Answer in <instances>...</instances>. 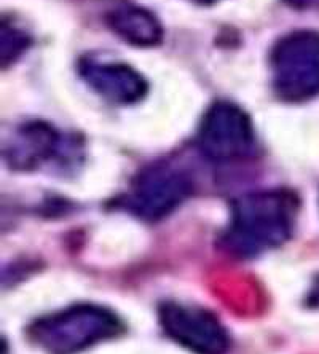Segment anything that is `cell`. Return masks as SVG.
<instances>
[{
	"instance_id": "obj_1",
	"label": "cell",
	"mask_w": 319,
	"mask_h": 354,
	"mask_svg": "<svg viewBox=\"0 0 319 354\" xmlns=\"http://www.w3.org/2000/svg\"><path fill=\"white\" fill-rule=\"evenodd\" d=\"M299 201L289 190H257L233 203L226 244L239 257L278 248L291 238Z\"/></svg>"
},
{
	"instance_id": "obj_2",
	"label": "cell",
	"mask_w": 319,
	"mask_h": 354,
	"mask_svg": "<svg viewBox=\"0 0 319 354\" xmlns=\"http://www.w3.org/2000/svg\"><path fill=\"white\" fill-rule=\"evenodd\" d=\"M117 315L101 305H72L34 321L29 337L46 354H78L122 334Z\"/></svg>"
},
{
	"instance_id": "obj_3",
	"label": "cell",
	"mask_w": 319,
	"mask_h": 354,
	"mask_svg": "<svg viewBox=\"0 0 319 354\" xmlns=\"http://www.w3.org/2000/svg\"><path fill=\"white\" fill-rule=\"evenodd\" d=\"M273 88L282 101L303 102L319 95V32L299 30L271 51Z\"/></svg>"
},
{
	"instance_id": "obj_4",
	"label": "cell",
	"mask_w": 319,
	"mask_h": 354,
	"mask_svg": "<svg viewBox=\"0 0 319 354\" xmlns=\"http://www.w3.org/2000/svg\"><path fill=\"white\" fill-rule=\"evenodd\" d=\"M198 145L206 158L217 163L246 158L254 149V128L249 115L233 102H214L201 118Z\"/></svg>"
},
{
	"instance_id": "obj_5",
	"label": "cell",
	"mask_w": 319,
	"mask_h": 354,
	"mask_svg": "<svg viewBox=\"0 0 319 354\" xmlns=\"http://www.w3.org/2000/svg\"><path fill=\"white\" fill-rule=\"evenodd\" d=\"M192 194V180L171 165H154L138 176L125 205L134 216L147 222L170 216Z\"/></svg>"
},
{
	"instance_id": "obj_6",
	"label": "cell",
	"mask_w": 319,
	"mask_h": 354,
	"mask_svg": "<svg viewBox=\"0 0 319 354\" xmlns=\"http://www.w3.org/2000/svg\"><path fill=\"white\" fill-rule=\"evenodd\" d=\"M160 324L171 340L195 354H227L230 350V337L222 322L198 306L161 305Z\"/></svg>"
},
{
	"instance_id": "obj_7",
	"label": "cell",
	"mask_w": 319,
	"mask_h": 354,
	"mask_svg": "<svg viewBox=\"0 0 319 354\" xmlns=\"http://www.w3.org/2000/svg\"><path fill=\"white\" fill-rule=\"evenodd\" d=\"M80 75L96 95L118 106L134 104L147 95V82L125 62L85 59L80 62Z\"/></svg>"
},
{
	"instance_id": "obj_8",
	"label": "cell",
	"mask_w": 319,
	"mask_h": 354,
	"mask_svg": "<svg viewBox=\"0 0 319 354\" xmlns=\"http://www.w3.org/2000/svg\"><path fill=\"white\" fill-rule=\"evenodd\" d=\"M64 152L60 133L45 123H30L19 128L7 145L10 166L33 169Z\"/></svg>"
},
{
	"instance_id": "obj_9",
	"label": "cell",
	"mask_w": 319,
	"mask_h": 354,
	"mask_svg": "<svg viewBox=\"0 0 319 354\" xmlns=\"http://www.w3.org/2000/svg\"><path fill=\"white\" fill-rule=\"evenodd\" d=\"M107 26L120 39L140 48L158 45L163 37V28L158 18L147 8L133 3L112 8L107 13Z\"/></svg>"
},
{
	"instance_id": "obj_10",
	"label": "cell",
	"mask_w": 319,
	"mask_h": 354,
	"mask_svg": "<svg viewBox=\"0 0 319 354\" xmlns=\"http://www.w3.org/2000/svg\"><path fill=\"white\" fill-rule=\"evenodd\" d=\"M29 39L19 29L12 26H2V64L8 66L19 58V55L28 48Z\"/></svg>"
},
{
	"instance_id": "obj_11",
	"label": "cell",
	"mask_w": 319,
	"mask_h": 354,
	"mask_svg": "<svg viewBox=\"0 0 319 354\" xmlns=\"http://www.w3.org/2000/svg\"><path fill=\"white\" fill-rule=\"evenodd\" d=\"M291 8L300 12H319V0H284Z\"/></svg>"
},
{
	"instance_id": "obj_12",
	"label": "cell",
	"mask_w": 319,
	"mask_h": 354,
	"mask_svg": "<svg viewBox=\"0 0 319 354\" xmlns=\"http://www.w3.org/2000/svg\"><path fill=\"white\" fill-rule=\"evenodd\" d=\"M311 304H313V305H319V279L316 281L315 288H313V292H311Z\"/></svg>"
},
{
	"instance_id": "obj_13",
	"label": "cell",
	"mask_w": 319,
	"mask_h": 354,
	"mask_svg": "<svg viewBox=\"0 0 319 354\" xmlns=\"http://www.w3.org/2000/svg\"><path fill=\"white\" fill-rule=\"evenodd\" d=\"M192 2H195V3H201V5H212V3L219 2V0H192Z\"/></svg>"
}]
</instances>
